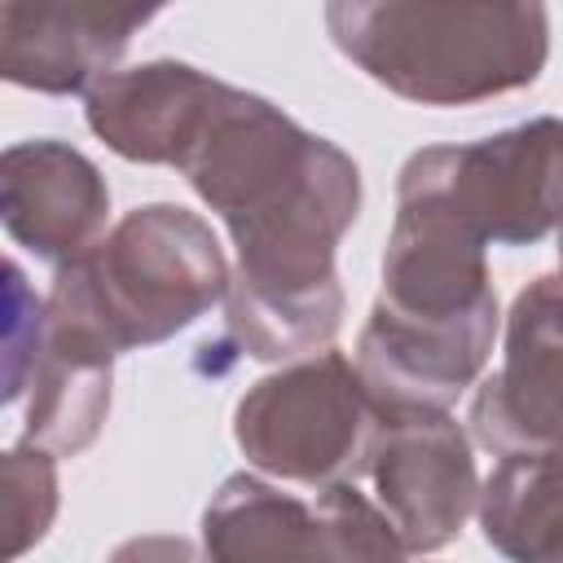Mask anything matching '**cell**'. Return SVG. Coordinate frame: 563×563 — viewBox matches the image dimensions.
<instances>
[{"instance_id":"8fae6325","label":"cell","mask_w":563,"mask_h":563,"mask_svg":"<svg viewBox=\"0 0 563 563\" xmlns=\"http://www.w3.org/2000/svg\"><path fill=\"white\" fill-rule=\"evenodd\" d=\"M158 9L136 4H0V70L9 84L70 97L92 92L114 75L132 35L150 26Z\"/></svg>"},{"instance_id":"277c9868","label":"cell","mask_w":563,"mask_h":563,"mask_svg":"<svg viewBox=\"0 0 563 563\" xmlns=\"http://www.w3.org/2000/svg\"><path fill=\"white\" fill-rule=\"evenodd\" d=\"M233 268L211 224L176 202L132 207L106 238L57 268L48 317L106 352H136L189 330L224 303Z\"/></svg>"},{"instance_id":"30bf717a","label":"cell","mask_w":563,"mask_h":563,"mask_svg":"<svg viewBox=\"0 0 563 563\" xmlns=\"http://www.w3.org/2000/svg\"><path fill=\"white\" fill-rule=\"evenodd\" d=\"M0 220L22 251L66 268L106 238V176L66 141H18L0 158Z\"/></svg>"},{"instance_id":"52a82bcc","label":"cell","mask_w":563,"mask_h":563,"mask_svg":"<svg viewBox=\"0 0 563 563\" xmlns=\"http://www.w3.org/2000/svg\"><path fill=\"white\" fill-rule=\"evenodd\" d=\"M207 563H405L391 519L356 484L286 493L264 475H229L202 510Z\"/></svg>"},{"instance_id":"7a4b0ae2","label":"cell","mask_w":563,"mask_h":563,"mask_svg":"<svg viewBox=\"0 0 563 563\" xmlns=\"http://www.w3.org/2000/svg\"><path fill=\"white\" fill-rule=\"evenodd\" d=\"M484 242L427 202H396L383 286L356 339L378 409H449L493 356L501 325Z\"/></svg>"},{"instance_id":"7c38bea8","label":"cell","mask_w":563,"mask_h":563,"mask_svg":"<svg viewBox=\"0 0 563 563\" xmlns=\"http://www.w3.org/2000/svg\"><path fill=\"white\" fill-rule=\"evenodd\" d=\"M220 92L224 79L189 62L158 57L101 79L84 97V123L97 141H106V150L128 163L180 167Z\"/></svg>"},{"instance_id":"5bb4252c","label":"cell","mask_w":563,"mask_h":563,"mask_svg":"<svg viewBox=\"0 0 563 563\" xmlns=\"http://www.w3.org/2000/svg\"><path fill=\"white\" fill-rule=\"evenodd\" d=\"M484 541L510 563H563V453H510L479 488Z\"/></svg>"},{"instance_id":"9a60e30c","label":"cell","mask_w":563,"mask_h":563,"mask_svg":"<svg viewBox=\"0 0 563 563\" xmlns=\"http://www.w3.org/2000/svg\"><path fill=\"white\" fill-rule=\"evenodd\" d=\"M0 515H4V559H22L57 515V457L35 444L4 449L0 462Z\"/></svg>"},{"instance_id":"3957f363","label":"cell","mask_w":563,"mask_h":563,"mask_svg":"<svg viewBox=\"0 0 563 563\" xmlns=\"http://www.w3.org/2000/svg\"><path fill=\"white\" fill-rule=\"evenodd\" d=\"M334 48L378 88L418 106H475L537 84L550 57L545 4H325Z\"/></svg>"},{"instance_id":"6da1fadb","label":"cell","mask_w":563,"mask_h":563,"mask_svg":"<svg viewBox=\"0 0 563 563\" xmlns=\"http://www.w3.org/2000/svg\"><path fill=\"white\" fill-rule=\"evenodd\" d=\"M176 172L238 246L224 295L233 343L268 365L325 352L343 325L334 255L361 211L356 158L268 97L224 84Z\"/></svg>"},{"instance_id":"8992f818","label":"cell","mask_w":563,"mask_h":563,"mask_svg":"<svg viewBox=\"0 0 563 563\" xmlns=\"http://www.w3.org/2000/svg\"><path fill=\"white\" fill-rule=\"evenodd\" d=\"M396 202H427L484 246H532L563 229V119L541 114L466 145L405 158Z\"/></svg>"},{"instance_id":"5b68a950","label":"cell","mask_w":563,"mask_h":563,"mask_svg":"<svg viewBox=\"0 0 563 563\" xmlns=\"http://www.w3.org/2000/svg\"><path fill=\"white\" fill-rule=\"evenodd\" d=\"M378 413L356 361L325 347L246 387L233 409V440L268 479L356 484L369 471Z\"/></svg>"},{"instance_id":"ac0fdd59","label":"cell","mask_w":563,"mask_h":563,"mask_svg":"<svg viewBox=\"0 0 563 563\" xmlns=\"http://www.w3.org/2000/svg\"><path fill=\"white\" fill-rule=\"evenodd\" d=\"M559 264H563V229H559ZM563 277V273H559Z\"/></svg>"},{"instance_id":"2e32d148","label":"cell","mask_w":563,"mask_h":563,"mask_svg":"<svg viewBox=\"0 0 563 563\" xmlns=\"http://www.w3.org/2000/svg\"><path fill=\"white\" fill-rule=\"evenodd\" d=\"M44 299L26 286L22 268L9 260L4 264V405L13 409L31 369H35V356H40V343H44Z\"/></svg>"},{"instance_id":"ba28073f","label":"cell","mask_w":563,"mask_h":563,"mask_svg":"<svg viewBox=\"0 0 563 563\" xmlns=\"http://www.w3.org/2000/svg\"><path fill=\"white\" fill-rule=\"evenodd\" d=\"M365 475L409 554L444 550L479 510L471 440L449 409H383Z\"/></svg>"},{"instance_id":"e0dca14e","label":"cell","mask_w":563,"mask_h":563,"mask_svg":"<svg viewBox=\"0 0 563 563\" xmlns=\"http://www.w3.org/2000/svg\"><path fill=\"white\" fill-rule=\"evenodd\" d=\"M110 563H207V550L189 537H132L110 554Z\"/></svg>"},{"instance_id":"9c48e42d","label":"cell","mask_w":563,"mask_h":563,"mask_svg":"<svg viewBox=\"0 0 563 563\" xmlns=\"http://www.w3.org/2000/svg\"><path fill=\"white\" fill-rule=\"evenodd\" d=\"M471 435L497 457L563 453V277L515 295L501 365L471 396Z\"/></svg>"},{"instance_id":"4fadbf2b","label":"cell","mask_w":563,"mask_h":563,"mask_svg":"<svg viewBox=\"0 0 563 563\" xmlns=\"http://www.w3.org/2000/svg\"><path fill=\"white\" fill-rule=\"evenodd\" d=\"M110 383H114V352L44 317V343L18 396L22 444H35L53 457L84 453L101 435V422L110 413Z\"/></svg>"}]
</instances>
